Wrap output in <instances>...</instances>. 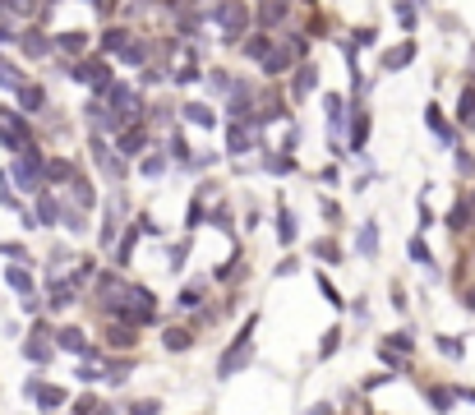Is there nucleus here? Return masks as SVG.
I'll list each match as a JSON object with an SVG mask.
<instances>
[{"label": "nucleus", "mask_w": 475, "mask_h": 415, "mask_svg": "<svg viewBox=\"0 0 475 415\" xmlns=\"http://www.w3.org/2000/svg\"><path fill=\"white\" fill-rule=\"evenodd\" d=\"M217 23L226 37H245V23H249V10H245V0H226L217 5Z\"/></svg>", "instance_id": "1"}, {"label": "nucleus", "mask_w": 475, "mask_h": 415, "mask_svg": "<svg viewBox=\"0 0 475 415\" xmlns=\"http://www.w3.org/2000/svg\"><path fill=\"white\" fill-rule=\"evenodd\" d=\"M144 130H139V125H130V130H121V134H116V148H121V153L125 157H139V153H144Z\"/></svg>", "instance_id": "2"}, {"label": "nucleus", "mask_w": 475, "mask_h": 415, "mask_svg": "<svg viewBox=\"0 0 475 415\" xmlns=\"http://www.w3.org/2000/svg\"><path fill=\"white\" fill-rule=\"evenodd\" d=\"M14 175H19L23 189H37V185H42V162H37V157H23V162L14 166Z\"/></svg>", "instance_id": "3"}, {"label": "nucleus", "mask_w": 475, "mask_h": 415, "mask_svg": "<svg viewBox=\"0 0 475 415\" xmlns=\"http://www.w3.org/2000/svg\"><path fill=\"white\" fill-rule=\"evenodd\" d=\"M287 19V0H263V5H259V23H263V28H273V23H282Z\"/></svg>", "instance_id": "4"}, {"label": "nucleus", "mask_w": 475, "mask_h": 415, "mask_svg": "<svg viewBox=\"0 0 475 415\" xmlns=\"http://www.w3.org/2000/svg\"><path fill=\"white\" fill-rule=\"evenodd\" d=\"M411 60H415V42H401V46H392V51L383 55L387 69H401V65H411Z\"/></svg>", "instance_id": "5"}, {"label": "nucleus", "mask_w": 475, "mask_h": 415, "mask_svg": "<svg viewBox=\"0 0 475 415\" xmlns=\"http://www.w3.org/2000/svg\"><path fill=\"white\" fill-rule=\"evenodd\" d=\"M55 46H60V51H69V55H83V51H88V33H74V28H69V33L55 37Z\"/></svg>", "instance_id": "6"}, {"label": "nucleus", "mask_w": 475, "mask_h": 415, "mask_svg": "<svg viewBox=\"0 0 475 415\" xmlns=\"http://www.w3.org/2000/svg\"><path fill=\"white\" fill-rule=\"evenodd\" d=\"M457 121H462L466 130H475V88L462 93V102H457Z\"/></svg>", "instance_id": "7"}, {"label": "nucleus", "mask_w": 475, "mask_h": 415, "mask_svg": "<svg viewBox=\"0 0 475 415\" xmlns=\"http://www.w3.org/2000/svg\"><path fill=\"white\" fill-rule=\"evenodd\" d=\"M55 341H60L65 351H88V341H83V332H78V328H60V332H55Z\"/></svg>", "instance_id": "8"}, {"label": "nucleus", "mask_w": 475, "mask_h": 415, "mask_svg": "<svg viewBox=\"0 0 475 415\" xmlns=\"http://www.w3.org/2000/svg\"><path fill=\"white\" fill-rule=\"evenodd\" d=\"M19 102H23V111L33 116V111L42 107V88H37V83H23V88H19Z\"/></svg>", "instance_id": "9"}, {"label": "nucleus", "mask_w": 475, "mask_h": 415, "mask_svg": "<svg viewBox=\"0 0 475 415\" xmlns=\"http://www.w3.org/2000/svg\"><path fill=\"white\" fill-rule=\"evenodd\" d=\"M5 282H10L19 295H28V291H33V277L23 273V268H5Z\"/></svg>", "instance_id": "10"}, {"label": "nucleus", "mask_w": 475, "mask_h": 415, "mask_svg": "<svg viewBox=\"0 0 475 415\" xmlns=\"http://www.w3.org/2000/svg\"><path fill=\"white\" fill-rule=\"evenodd\" d=\"M287 65H291V55H287V51H268V55H263V69H268V74H282Z\"/></svg>", "instance_id": "11"}, {"label": "nucleus", "mask_w": 475, "mask_h": 415, "mask_svg": "<svg viewBox=\"0 0 475 415\" xmlns=\"http://www.w3.org/2000/svg\"><path fill=\"white\" fill-rule=\"evenodd\" d=\"M0 88H10V93H19V88H23L19 69H14V65H5V60H0Z\"/></svg>", "instance_id": "12"}, {"label": "nucleus", "mask_w": 475, "mask_h": 415, "mask_svg": "<svg viewBox=\"0 0 475 415\" xmlns=\"http://www.w3.org/2000/svg\"><path fill=\"white\" fill-rule=\"evenodd\" d=\"M60 402H65V393H60V388H42V393H37V406H42V411H55Z\"/></svg>", "instance_id": "13"}, {"label": "nucleus", "mask_w": 475, "mask_h": 415, "mask_svg": "<svg viewBox=\"0 0 475 415\" xmlns=\"http://www.w3.org/2000/svg\"><path fill=\"white\" fill-rule=\"evenodd\" d=\"M23 51H28V55H46V51H51V37H42V33H28Z\"/></svg>", "instance_id": "14"}, {"label": "nucleus", "mask_w": 475, "mask_h": 415, "mask_svg": "<svg viewBox=\"0 0 475 415\" xmlns=\"http://www.w3.org/2000/svg\"><path fill=\"white\" fill-rule=\"evenodd\" d=\"M226 143H231V153H249V134H245V130H235V125L226 130Z\"/></svg>", "instance_id": "15"}, {"label": "nucleus", "mask_w": 475, "mask_h": 415, "mask_svg": "<svg viewBox=\"0 0 475 415\" xmlns=\"http://www.w3.org/2000/svg\"><path fill=\"white\" fill-rule=\"evenodd\" d=\"M448 226H453V231L471 226V203H457V208H453V217H448Z\"/></svg>", "instance_id": "16"}, {"label": "nucleus", "mask_w": 475, "mask_h": 415, "mask_svg": "<svg viewBox=\"0 0 475 415\" xmlns=\"http://www.w3.org/2000/svg\"><path fill=\"white\" fill-rule=\"evenodd\" d=\"M245 51H249V60H263V55L273 51V37H254V42L245 46Z\"/></svg>", "instance_id": "17"}, {"label": "nucleus", "mask_w": 475, "mask_h": 415, "mask_svg": "<svg viewBox=\"0 0 475 415\" xmlns=\"http://www.w3.org/2000/svg\"><path fill=\"white\" fill-rule=\"evenodd\" d=\"M69 185H74V198H78V208H88V203H92V185L83 180V175H78V180H69Z\"/></svg>", "instance_id": "18"}, {"label": "nucleus", "mask_w": 475, "mask_h": 415, "mask_svg": "<svg viewBox=\"0 0 475 415\" xmlns=\"http://www.w3.org/2000/svg\"><path fill=\"white\" fill-rule=\"evenodd\" d=\"M125 42H130V33H121V28H111V33H106V42H102V46L121 55V51H125Z\"/></svg>", "instance_id": "19"}, {"label": "nucleus", "mask_w": 475, "mask_h": 415, "mask_svg": "<svg viewBox=\"0 0 475 415\" xmlns=\"http://www.w3.org/2000/svg\"><path fill=\"white\" fill-rule=\"evenodd\" d=\"M189 346V332L185 328H171V332H166V351H185Z\"/></svg>", "instance_id": "20"}, {"label": "nucleus", "mask_w": 475, "mask_h": 415, "mask_svg": "<svg viewBox=\"0 0 475 415\" xmlns=\"http://www.w3.org/2000/svg\"><path fill=\"white\" fill-rule=\"evenodd\" d=\"M121 55L130 60V65H139V60L148 55V46H144V42H125V51H121Z\"/></svg>", "instance_id": "21"}, {"label": "nucleus", "mask_w": 475, "mask_h": 415, "mask_svg": "<svg viewBox=\"0 0 475 415\" xmlns=\"http://www.w3.org/2000/svg\"><path fill=\"white\" fill-rule=\"evenodd\" d=\"M296 93H300V97H305V93H314V69H310V65L296 74Z\"/></svg>", "instance_id": "22"}, {"label": "nucleus", "mask_w": 475, "mask_h": 415, "mask_svg": "<svg viewBox=\"0 0 475 415\" xmlns=\"http://www.w3.org/2000/svg\"><path fill=\"white\" fill-rule=\"evenodd\" d=\"M46 175H51V180H74V166H69V162H51V166H46Z\"/></svg>", "instance_id": "23"}, {"label": "nucleus", "mask_w": 475, "mask_h": 415, "mask_svg": "<svg viewBox=\"0 0 475 415\" xmlns=\"http://www.w3.org/2000/svg\"><path fill=\"white\" fill-rule=\"evenodd\" d=\"M106 341H111V346H134V332L130 328H111Z\"/></svg>", "instance_id": "24"}, {"label": "nucleus", "mask_w": 475, "mask_h": 415, "mask_svg": "<svg viewBox=\"0 0 475 415\" xmlns=\"http://www.w3.org/2000/svg\"><path fill=\"white\" fill-rule=\"evenodd\" d=\"M185 116H189V121H194V125H203V130H208V125H212V111H208V107H189Z\"/></svg>", "instance_id": "25"}, {"label": "nucleus", "mask_w": 475, "mask_h": 415, "mask_svg": "<svg viewBox=\"0 0 475 415\" xmlns=\"http://www.w3.org/2000/svg\"><path fill=\"white\" fill-rule=\"evenodd\" d=\"M429 402H434V411H453V393H443V388H434Z\"/></svg>", "instance_id": "26"}, {"label": "nucleus", "mask_w": 475, "mask_h": 415, "mask_svg": "<svg viewBox=\"0 0 475 415\" xmlns=\"http://www.w3.org/2000/svg\"><path fill=\"white\" fill-rule=\"evenodd\" d=\"M69 300H74V286L60 282V286H55V295H51V305H69Z\"/></svg>", "instance_id": "27"}, {"label": "nucleus", "mask_w": 475, "mask_h": 415, "mask_svg": "<svg viewBox=\"0 0 475 415\" xmlns=\"http://www.w3.org/2000/svg\"><path fill=\"white\" fill-rule=\"evenodd\" d=\"M37 217H42V222H55V203H51V198H37Z\"/></svg>", "instance_id": "28"}, {"label": "nucleus", "mask_w": 475, "mask_h": 415, "mask_svg": "<svg viewBox=\"0 0 475 415\" xmlns=\"http://www.w3.org/2000/svg\"><path fill=\"white\" fill-rule=\"evenodd\" d=\"M374 245H378V231H374V226H365V231H360V250L369 254V250H374Z\"/></svg>", "instance_id": "29"}, {"label": "nucleus", "mask_w": 475, "mask_h": 415, "mask_svg": "<svg viewBox=\"0 0 475 415\" xmlns=\"http://www.w3.org/2000/svg\"><path fill=\"white\" fill-rule=\"evenodd\" d=\"M92 411H97V397H78L74 402V415H92Z\"/></svg>", "instance_id": "30"}, {"label": "nucleus", "mask_w": 475, "mask_h": 415, "mask_svg": "<svg viewBox=\"0 0 475 415\" xmlns=\"http://www.w3.org/2000/svg\"><path fill=\"white\" fill-rule=\"evenodd\" d=\"M5 10L10 14H33V0H5Z\"/></svg>", "instance_id": "31"}, {"label": "nucleus", "mask_w": 475, "mask_h": 415, "mask_svg": "<svg viewBox=\"0 0 475 415\" xmlns=\"http://www.w3.org/2000/svg\"><path fill=\"white\" fill-rule=\"evenodd\" d=\"M383 351H411V337H406V332H397V337H387Z\"/></svg>", "instance_id": "32"}, {"label": "nucleus", "mask_w": 475, "mask_h": 415, "mask_svg": "<svg viewBox=\"0 0 475 415\" xmlns=\"http://www.w3.org/2000/svg\"><path fill=\"white\" fill-rule=\"evenodd\" d=\"M351 143H355V148H365V116L355 121V134H351Z\"/></svg>", "instance_id": "33"}, {"label": "nucleus", "mask_w": 475, "mask_h": 415, "mask_svg": "<svg viewBox=\"0 0 475 415\" xmlns=\"http://www.w3.org/2000/svg\"><path fill=\"white\" fill-rule=\"evenodd\" d=\"M411 259H415V263H429V250H425V245L415 240V245H411Z\"/></svg>", "instance_id": "34"}, {"label": "nucleus", "mask_w": 475, "mask_h": 415, "mask_svg": "<svg viewBox=\"0 0 475 415\" xmlns=\"http://www.w3.org/2000/svg\"><path fill=\"white\" fill-rule=\"evenodd\" d=\"M134 415H157V402H134Z\"/></svg>", "instance_id": "35"}, {"label": "nucleus", "mask_w": 475, "mask_h": 415, "mask_svg": "<svg viewBox=\"0 0 475 415\" xmlns=\"http://www.w3.org/2000/svg\"><path fill=\"white\" fill-rule=\"evenodd\" d=\"M462 305H466V309H475V286H471V291H462Z\"/></svg>", "instance_id": "36"}, {"label": "nucleus", "mask_w": 475, "mask_h": 415, "mask_svg": "<svg viewBox=\"0 0 475 415\" xmlns=\"http://www.w3.org/2000/svg\"><path fill=\"white\" fill-rule=\"evenodd\" d=\"M194 5H212V0H194Z\"/></svg>", "instance_id": "37"}, {"label": "nucleus", "mask_w": 475, "mask_h": 415, "mask_svg": "<svg viewBox=\"0 0 475 415\" xmlns=\"http://www.w3.org/2000/svg\"><path fill=\"white\" fill-rule=\"evenodd\" d=\"M0 10H5V0H0Z\"/></svg>", "instance_id": "38"}, {"label": "nucleus", "mask_w": 475, "mask_h": 415, "mask_svg": "<svg viewBox=\"0 0 475 415\" xmlns=\"http://www.w3.org/2000/svg\"><path fill=\"white\" fill-rule=\"evenodd\" d=\"M92 5H97V0H92Z\"/></svg>", "instance_id": "39"}]
</instances>
